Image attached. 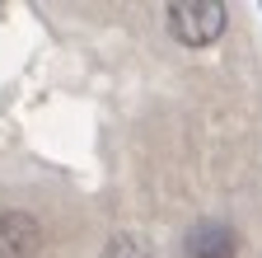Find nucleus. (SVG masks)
<instances>
[{
    "mask_svg": "<svg viewBox=\"0 0 262 258\" xmlns=\"http://www.w3.org/2000/svg\"><path fill=\"white\" fill-rule=\"evenodd\" d=\"M187 258H234L239 253V235H234V225H225V221H196L192 230H187Z\"/></svg>",
    "mask_w": 262,
    "mask_h": 258,
    "instance_id": "nucleus-3",
    "label": "nucleus"
},
{
    "mask_svg": "<svg viewBox=\"0 0 262 258\" xmlns=\"http://www.w3.org/2000/svg\"><path fill=\"white\" fill-rule=\"evenodd\" d=\"M103 258H155V249H145L136 235H117V240L103 249Z\"/></svg>",
    "mask_w": 262,
    "mask_h": 258,
    "instance_id": "nucleus-4",
    "label": "nucleus"
},
{
    "mask_svg": "<svg viewBox=\"0 0 262 258\" xmlns=\"http://www.w3.org/2000/svg\"><path fill=\"white\" fill-rule=\"evenodd\" d=\"M169 33L183 43V47H211L225 24H229V10L215 5V0H183V5H169Z\"/></svg>",
    "mask_w": 262,
    "mask_h": 258,
    "instance_id": "nucleus-1",
    "label": "nucleus"
},
{
    "mask_svg": "<svg viewBox=\"0 0 262 258\" xmlns=\"http://www.w3.org/2000/svg\"><path fill=\"white\" fill-rule=\"evenodd\" d=\"M47 244L42 221L28 211H0V258H38Z\"/></svg>",
    "mask_w": 262,
    "mask_h": 258,
    "instance_id": "nucleus-2",
    "label": "nucleus"
}]
</instances>
